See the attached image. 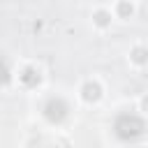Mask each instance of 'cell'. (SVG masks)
<instances>
[{"instance_id": "2", "label": "cell", "mask_w": 148, "mask_h": 148, "mask_svg": "<svg viewBox=\"0 0 148 148\" xmlns=\"http://www.w3.org/2000/svg\"><path fill=\"white\" fill-rule=\"evenodd\" d=\"M46 86V69L37 60H16L14 65L7 62L5 74V90L16 88L28 95H37Z\"/></svg>"}, {"instance_id": "3", "label": "cell", "mask_w": 148, "mask_h": 148, "mask_svg": "<svg viewBox=\"0 0 148 148\" xmlns=\"http://www.w3.org/2000/svg\"><path fill=\"white\" fill-rule=\"evenodd\" d=\"M143 109H120L113 113V120L109 123V130H113L116 134H123L120 143H139L141 136H136V132H143L148 136V116L141 113Z\"/></svg>"}, {"instance_id": "6", "label": "cell", "mask_w": 148, "mask_h": 148, "mask_svg": "<svg viewBox=\"0 0 148 148\" xmlns=\"http://www.w3.org/2000/svg\"><path fill=\"white\" fill-rule=\"evenodd\" d=\"M127 62H130L134 69H143V67L148 65V46L134 44V46L127 51Z\"/></svg>"}, {"instance_id": "4", "label": "cell", "mask_w": 148, "mask_h": 148, "mask_svg": "<svg viewBox=\"0 0 148 148\" xmlns=\"http://www.w3.org/2000/svg\"><path fill=\"white\" fill-rule=\"evenodd\" d=\"M74 95H76L81 106H97L106 97V86H104V81L99 76H88V79L79 81Z\"/></svg>"}, {"instance_id": "1", "label": "cell", "mask_w": 148, "mask_h": 148, "mask_svg": "<svg viewBox=\"0 0 148 148\" xmlns=\"http://www.w3.org/2000/svg\"><path fill=\"white\" fill-rule=\"evenodd\" d=\"M79 99L74 92H65L60 88L56 90H39L35 95V113L37 118L53 132H65V127H69L76 120V111H79Z\"/></svg>"}, {"instance_id": "7", "label": "cell", "mask_w": 148, "mask_h": 148, "mask_svg": "<svg viewBox=\"0 0 148 148\" xmlns=\"http://www.w3.org/2000/svg\"><path fill=\"white\" fill-rule=\"evenodd\" d=\"M111 9L116 14V18L120 21H132L134 12H136V0H113L111 2Z\"/></svg>"}, {"instance_id": "5", "label": "cell", "mask_w": 148, "mask_h": 148, "mask_svg": "<svg viewBox=\"0 0 148 148\" xmlns=\"http://www.w3.org/2000/svg\"><path fill=\"white\" fill-rule=\"evenodd\" d=\"M113 18H116V14H113L111 5H97V7L90 12V23H92V28H95L97 32L109 30V28L113 25Z\"/></svg>"}]
</instances>
